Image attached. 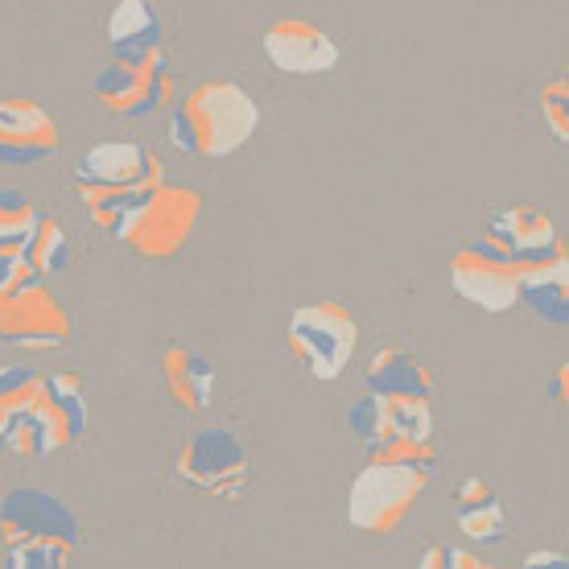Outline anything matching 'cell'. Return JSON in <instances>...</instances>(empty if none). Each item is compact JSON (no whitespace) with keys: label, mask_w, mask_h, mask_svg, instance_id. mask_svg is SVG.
<instances>
[{"label":"cell","mask_w":569,"mask_h":569,"mask_svg":"<svg viewBox=\"0 0 569 569\" xmlns=\"http://www.w3.org/2000/svg\"><path fill=\"white\" fill-rule=\"evenodd\" d=\"M157 186H166L161 157L132 141H103L87 149V157L74 166V194L83 202L87 219L112 236H120L129 214Z\"/></svg>","instance_id":"obj_1"},{"label":"cell","mask_w":569,"mask_h":569,"mask_svg":"<svg viewBox=\"0 0 569 569\" xmlns=\"http://www.w3.org/2000/svg\"><path fill=\"white\" fill-rule=\"evenodd\" d=\"M260 108L257 100L231 79H202L173 103L170 141L190 157H231L257 137Z\"/></svg>","instance_id":"obj_2"},{"label":"cell","mask_w":569,"mask_h":569,"mask_svg":"<svg viewBox=\"0 0 569 569\" xmlns=\"http://www.w3.org/2000/svg\"><path fill=\"white\" fill-rule=\"evenodd\" d=\"M347 426L363 441L371 462L385 467H433V409L429 400H392V397H363L347 409Z\"/></svg>","instance_id":"obj_3"},{"label":"cell","mask_w":569,"mask_h":569,"mask_svg":"<svg viewBox=\"0 0 569 569\" xmlns=\"http://www.w3.org/2000/svg\"><path fill=\"white\" fill-rule=\"evenodd\" d=\"M87 429V392L83 376L74 371H54L46 376V392L33 405V413L21 417L9 433H4V455L17 458H50L67 450L71 441L83 438Z\"/></svg>","instance_id":"obj_4"},{"label":"cell","mask_w":569,"mask_h":569,"mask_svg":"<svg viewBox=\"0 0 569 569\" xmlns=\"http://www.w3.org/2000/svg\"><path fill=\"white\" fill-rule=\"evenodd\" d=\"M289 356L313 380H339L359 347V318L339 301H313L289 318Z\"/></svg>","instance_id":"obj_5"},{"label":"cell","mask_w":569,"mask_h":569,"mask_svg":"<svg viewBox=\"0 0 569 569\" xmlns=\"http://www.w3.org/2000/svg\"><path fill=\"white\" fill-rule=\"evenodd\" d=\"M429 467H385L368 462L347 491V525L368 537H388L426 496Z\"/></svg>","instance_id":"obj_6"},{"label":"cell","mask_w":569,"mask_h":569,"mask_svg":"<svg viewBox=\"0 0 569 569\" xmlns=\"http://www.w3.org/2000/svg\"><path fill=\"white\" fill-rule=\"evenodd\" d=\"M202 219V194L194 186H157L153 194L129 214L120 240L141 260H173Z\"/></svg>","instance_id":"obj_7"},{"label":"cell","mask_w":569,"mask_h":569,"mask_svg":"<svg viewBox=\"0 0 569 569\" xmlns=\"http://www.w3.org/2000/svg\"><path fill=\"white\" fill-rule=\"evenodd\" d=\"M91 96L103 112L112 116H149L173 103V74L170 50H144V54H120L112 67H103L91 79Z\"/></svg>","instance_id":"obj_8"},{"label":"cell","mask_w":569,"mask_h":569,"mask_svg":"<svg viewBox=\"0 0 569 569\" xmlns=\"http://www.w3.org/2000/svg\"><path fill=\"white\" fill-rule=\"evenodd\" d=\"M0 339L21 351H58L71 342V313L46 281H26L0 293Z\"/></svg>","instance_id":"obj_9"},{"label":"cell","mask_w":569,"mask_h":569,"mask_svg":"<svg viewBox=\"0 0 569 569\" xmlns=\"http://www.w3.org/2000/svg\"><path fill=\"white\" fill-rule=\"evenodd\" d=\"M178 475H182V483H190L202 496L236 499L248 487L252 458L231 429H199L178 455Z\"/></svg>","instance_id":"obj_10"},{"label":"cell","mask_w":569,"mask_h":569,"mask_svg":"<svg viewBox=\"0 0 569 569\" xmlns=\"http://www.w3.org/2000/svg\"><path fill=\"white\" fill-rule=\"evenodd\" d=\"M0 541H4V549L26 541H50L74 553L83 532H79V516L58 496H50L42 487H13L0 499Z\"/></svg>","instance_id":"obj_11"},{"label":"cell","mask_w":569,"mask_h":569,"mask_svg":"<svg viewBox=\"0 0 569 569\" xmlns=\"http://www.w3.org/2000/svg\"><path fill=\"white\" fill-rule=\"evenodd\" d=\"M520 269L508 257H499L491 243H467L450 257V284L455 293L487 313H508L520 301L516 293Z\"/></svg>","instance_id":"obj_12"},{"label":"cell","mask_w":569,"mask_h":569,"mask_svg":"<svg viewBox=\"0 0 569 569\" xmlns=\"http://www.w3.org/2000/svg\"><path fill=\"white\" fill-rule=\"evenodd\" d=\"M483 243H491L499 257H508L516 269H528V264H541L566 248L561 236H557V223L541 207L532 202H512V207H499L491 219H487V236Z\"/></svg>","instance_id":"obj_13"},{"label":"cell","mask_w":569,"mask_h":569,"mask_svg":"<svg viewBox=\"0 0 569 569\" xmlns=\"http://www.w3.org/2000/svg\"><path fill=\"white\" fill-rule=\"evenodd\" d=\"M264 54L284 74H327L339 67V42L301 17H281L264 29Z\"/></svg>","instance_id":"obj_14"},{"label":"cell","mask_w":569,"mask_h":569,"mask_svg":"<svg viewBox=\"0 0 569 569\" xmlns=\"http://www.w3.org/2000/svg\"><path fill=\"white\" fill-rule=\"evenodd\" d=\"M58 153V124L42 103L33 100H0V161L4 166H33Z\"/></svg>","instance_id":"obj_15"},{"label":"cell","mask_w":569,"mask_h":569,"mask_svg":"<svg viewBox=\"0 0 569 569\" xmlns=\"http://www.w3.org/2000/svg\"><path fill=\"white\" fill-rule=\"evenodd\" d=\"M161 380H166V392L170 400L182 409V413H207L214 400V368L207 359L186 347V342H161Z\"/></svg>","instance_id":"obj_16"},{"label":"cell","mask_w":569,"mask_h":569,"mask_svg":"<svg viewBox=\"0 0 569 569\" xmlns=\"http://www.w3.org/2000/svg\"><path fill=\"white\" fill-rule=\"evenodd\" d=\"M363 388L371 397H392V400H429L433 392V371L405 347H385L376 351L363 371Z\"/></svg>","instance_id":"obj_17"},{"label":"cell","mask_w":569,"mask_h":569,"mask_svg":"<svg viewBox=\"0 0 569 569\" xmlns=\"http://www.w3.org/2000/svg\"><path fill=\"white\" fill-rule=\"evenodd\" d=\"M516 293L528 310L553 322V327H566L569 322V264H566V248H557L553 257L541 260V264H528L520 269V281H516Z\"/></svg>","instance_id":"obj_18"},{"label":"cell","mask_w":569,"mask_h":569,"mask_svg":"<svg viewBox=\"0 0 569 569\" xmlns=\"http://www.w3.org/2000/svg\"><path fill=\"white\" fill-rule=\"evenodd\" d=\"M455 516H458V528L467 532L470 541L479 545H491L499 541L503 532H508V512H503V499L491 483H487L483 475H470L462 479L455 491Z\"/></svg>","instance_id":"obj_19"},{"label":"cell","mask_w":569,"mask_h":569,"mask_svg":"<svg viewBox=\"0 0 569 569\" xmlns=\"http://www.w3.org/2000/svg\"><path fill=\"white\" fill-rule=\"evenodd\" d=\"M108 42H112L116 58L120 54H144V50H166L161 38V17L153 4L141 0H120L108 13Z\"/></svg>","instance_id":"obj_20"},{"label":"cell","mask_w":569,"mask_h":569,"mask_svg":"<svg viewBox=\"0 0 569 569\" xmlns=\"http://www.w3.org/2000/svg\"><path fill=\"white\" fill-rule=\"evenodd\" d=\"M21 257H26V269L33 272V281L50 284L54 277H62V272L71 269V240H67L62 223L50 219V214H38V223L29 231Z\"/></svg>","instance_id":"obj_21"},{"label":"cell","mask_w":569,"mask_h":569,"mask_svg":"<svg viewBox=\"0 0 569 569\" xmlns=\"http://www.w3.org/2000/svg\"><path fill=\"white\" fill-rule=\"evenodd\" d=\"M46 392V376L33 368H0V441L4 433L33 413V405Z\"/></svg>","instance_id":"obj_22"},{"label":"cell","mask_w":569,"mask_h":569,"mask_svg":"<svg viewBox=\"0 0 569 569\" xmlns=\"http://www.w3.org/2000/svg\"><path fill=\"white\" fill-rule=\"evenodd\" d=\"M33 223H38V207L13 186H0V243L26 248Z\"/></svg>","instance_id":"obj_23"},{"label":"cell","mask_w":569,"mask_h":569,"mask_svg":"<svg viewBox=\"0 0 569 569\" xmlns=\"http://www.w3.org/2000/svg\"><path fill=\"white\" fill-rule=\"evenodd\" d=\"M537 103H541V120L545 129L553 132L557 144L569 141V79L566 74H553L549 83H541V91H537Z\"/></svg>","instance_id":"obj_24"},{"label":"cell","mask_w":569,"mask_h":569,"mask_svg":"<svg viewBox=\"0 0 569 569\" xmlns=\"http://www.w3.org/2000/svg\"><path fill=\"white\" fill-rule=\"evenodd\" d=\"M67 566H71V553L50 541L9 545V557H4V569H67Z\"/></svg>","instance_id":"obj_25"},{"label":"cell","mask_w":569,"mask_h":569,"mask_svg":"<svg viewBox=\"0 0 569 569\" xmlns=\"http://www.w3.org/2000/svg\"><path fill=\"white\" fill-rule=\"evenodd\" d=\"M33 281V272L26 269V257L17 243H0V293H9L17 284Z\"/></svg>","instance_id":"obj_26"},{"label":"cell","mask_w":569,"mask_h":569,"mask_svg":"<svg viewBox=\"0 0 569 569\" xmlns=\"http://www.w3.org/2000/svg\"><path fill=\"white\" fill-rule=\"evenodd\" d=\"M520 569H569V566H566V553H557V549H541V553H528Z\"/></svg>","instance_id":"obj_27"},{"label":"cell","mask_w":569,"mask_h":569,"mask_svg":"<svg viewBox=\"0 0 569 569\" xmlns=\"http://www.w3.org/2000/svg\"><path fill=\"white\" fill-rule=\"evenodd\" d=\"M450 557V569H499V566H487L483 557H475L470 549H446Z\"/></svg>","instance_id":"obj_28"},{"label":"cell","mask_w":569,"mask_h":569,"mask_svg":"<svg viewBox=\"0 0 569 569\" xmlns=\"http://www.w3.org/2000/svg\"><path fill=\"white\" fill-rule=\"evenodd\" d=\"M417 569H450V557H446L441 545H429L426 553H421V561H417Z\"/></svg>","instance_id":"obj_29"},{"label":"cell","mask_w":569,"mask_h":569,"mask_svg":"<svg viewBox=\"0 0 569 569\" xmlns=\"http://www.w3.org/2000/svg\"><path fill=\"white\" fill-rule=\"evenodd\" d=\"M566 376H569V368H566V363H561V368L553 371V400H557V405L566 400Z\"/></svg>","instance_id":"obj_30"},{"label":"cell","mask_w":569,"mask_h":569,"mask_svg":"<svg viewBox=\"0 0 569 569\" xmlns=\"http://www.w3.org/2000/svg\"><path fill=\"white\" fill-rule=\"evenodd\" d=\"M0 455H4V446H0Z\"/></svg>","instance_id":"obj_31"}]
</instances>
